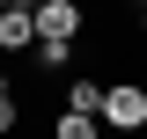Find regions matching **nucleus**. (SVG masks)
Instances as JSON below:
<instances>
[{
  "label": "nucleus",
  "instance_id": "3",
  "mask_svg": "<svg viewBox=\"0 0 147 139\" xmlns=\"http://www.w3.org/2000/svg\"><path fill=\"white\" fill-rule=\"evenodd\" d=\"M0 44H7V51H37V7H7V15H0Z\"/></svg>",
  "mask_w": 147,
  "mask_h": 139
},
{
  "label": "nucleus",
  "instance_id": "5",
  "mask_svg": "<svg viewBox=\"0 0 147 139\" xmlns=\"http://www.w3.org/2000/svg\"><path fill=\"white\" fill-rule=\"evenodd\" d=\"M96 110H59V139H96Z\"/></svg>",
  "mask_w": 147,
  "mask_h": 139
},
{
  "label": "nucleus",
  "instance_id": "1",
  "mask_svg": "<svg viewBox=\"0 0 147 139\" xmlns=\"http://www.w3.org/2000/svg\"><path fill=\"white\" fill-rule=\"evenodd\" d=\"M103 124H118V132H140V124H147V88H140V81H118V88L103 95Z\"/></svg>",
  "mask_w": 147,
  "mask_h": 139
},
{
  "label": "nucleus",
  "instance_id": "2",
  "mask_svg": "<svg viewBox=\"0 0 147 139\" xmlns=\"http://www.w3.org/2000/svg\"><path fill=\"white\" fill-rule=\"evenodd\" d=\"M44 37H52V44H74V37H81V0H44V7H37V44H44Z\"/></svg>",
  "mask_w": 147,
  "mask_h": 139
},
{
  "label": "nucleus",
  "instance_id": "6",
  "mask_svg": "<svg viewBox=\"0 0 147 139\" xmlns=\"http://www.w3.org/2000/svg\"><path fill=\"white\" fill-rule=\"evenodd\" d=\"M0 132H15V88L0 81Z\"/></svg>",
  "mask_w": 147,
  "mask_h": 139
},
{
  "label": "nucleus",
  "instance_id": "4",
  "mask_svg": "<svg viewBox=\"0 0 147 139\" xmlns=\"http://www.w3.org/2000/svg\"><path fill=\"white\" fill-rule=\"evenodd\" d=\"M103 95H110L103 81H74L66 88V110H96V117H103Z\"/></svg>",
  "mask_w": 147,
  "mask_h": 139
},
{
  "label": "nucleus",
  "instance_id": "8",
  "mask_svg": "<svg viewBox=\"0 0 147 139\" xmlns=\"http://www.w3.org/2000/svg\"><path fill=\"white\" fill-rule=\"evenodd\" d=\"M140 29H147V7H140Z\"/></svg>",
  "mask_w": 147,
  "mask_h": 139
},
{
  "label": "nucleus",
  "instance_id": "7",
  "mask_svg": "<svg viewBox=\"0 0 147 139\" xmlns=\"http://www.w3.org/2000/svg\"><path fill=\"white\" fill-rule=\"evenodd\" d=\"M7 7H15V0H0V15H7Z\"/></svg>",
  "mask_w": 147,
  "mask_h": 139
}]
</instances>
